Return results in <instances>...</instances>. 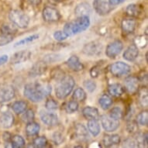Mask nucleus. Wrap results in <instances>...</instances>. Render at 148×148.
<instances>
[{"label":"nucleus","instance_id":"26","mask_svg":"<svg viewBox=\"0 0 148 148\" xmlns=\"http://www.w3.org/2000/svg\"><path fill=\"white\" fill-rule=\"evenodd\" d=\"M40 130V124L36 123V122H29L27 123L25 130H26V134L27 136H35L36 134H39Z\"/></svg>","mask_w":148,"mask_h":148},{"label":"nucleus","instance_id":"4","mask_svg":"<svg viewBox=\"0 0 148 148\" xmlns=\"http://www.w3.org/2000/svg\"><path fill=\"white\" fill-rule=\"evenodd\" d=\"M23 94L27 99L33 102H39L45 98L40 92L36 82L29 83L25 85Z\"/></svg>","mask_w":148,"mask_h":148},{"label":"nucleus","instance_id":"36","mask_svg":"<svg viewBox=\"0 0 148 148\" xmlns=\"http://www.w3.org/2000/svg\"><path fill=\"white\" fill-rule=\"evenodd\" d=\"M64 109L67 113H74L78 109V103L75 100L69 101L64 105Z\"/></svg>","mask_w":148,"mask_h":148},{"label":"nucleus","instance_id":"41","mask_svg":"<svg viewBox=\"0 0 148 148\" xmlns=\"http://www.w3.org/2000/svg\"><path fill=\"white\" fill-rule=\"evenodd\" d=\"M126 130L130 134H136L138 132V123L135 120H129L126 124Z\"/></svg>","mask_w":148,"mask_h":148},{"label":"nucleus","instance_id":"9","mask_svg":"<svg viewBox=\"0 0 148 148\" xmlns=\"http://www.w3.org/2000/svg\"><path fill=\"white\" fill-rule=\"evenodd\" d=\"M101 123L105 130L106 132L116 131L119 126V122L107 115H102L100 117Z\"/></svg>","mask_w":148,"mask_h":148},{"label":"nucleus","instance_id":"56","mask_svg":"<svg viewBox=\"0 0 148 148\" xmlns=\"http://www.w3.org/2000/svg\"><path fill=\"white\" fill-rule=\"evenodd\" d=\"M30 4L34 5H38L41 3V0H28Z\"/></svg>","mask_w":148,"mask_h":148},{"label":"nucleus","instance_id":"43","mask_svg":"<svg viewBox=\"0 0 148 148\" xmlns=\"http://www.w3.org/2000/svg\"><path fill=\"white\" fill-rule=\"evenodd\" d=\"M51 78L54 79V80H57V81H60L61 79L65 76V74L64 72L63 71L61 70L60 68H54L51 73Z\"/></svg>","mask_w":148,"mask_h":148},{"label":"nucleus","instance_id":"54","mask_svg":"<svg viewBox=\"0 0 148 148\" xmlns=\"http://www.w3.org/2000/svg\"><path fill=\"white\" fill-rule=\"evenodd\" d=\"M8 59H9V56L6 55V54H4V55L0 56V65H2V64H4L5 63H6L8 61Z\"/></svg>","mask_w":148,"mask_h":148},{"label":"nucleus","instance_id":"38","mask_svg":"<svg viewBox=\"0 0 148 148\" xmlns=\"http://www.w3.org/2000/svg\"><path fill=\"white\" fill-rule=\"evenodd\" d=\"M109 116H111L115 119L119 120V119H122L123 117V109L120 107H114V108H112L110 110Z\"/></svg>","mask_w":148,"mask_h":148},{"label":"nucleus","instance_id":"29","mask_svg":"<svg viewBox=\"0 0 148 148\" xmlns=\"http://www.w3.org/2000/svg\"><path fill=\"white\" fill-rule=\"evenodd\" d=\"M139 103L142 107H147L148 105V92L147 87L138 90Z\"/></svg>","mask_w":148,"mask_h":148},{"label":"nucleus","instance_id":"20","mask_svg":"<svg viewBox=\"0 0 148 148\" xmlns=\"http://www.w3.org/2000/svg\"><path fill=\"white\" fill-rule=\"evenodd\" d=\"M66 64L71 70L74 71H81L84 69V65L76 55L70 57L66 61Z\"/></svg>","mask_w":148,"mask_h":148},{"label":"nucleus","instance_id":"10","mask_svg":"<svg viewBox=\"0 0 148 148\" xmlns=\"http://www.w3.org/2000/svg\"><path fill=\"white\" fill-rule=\"evenodd\" d=\"M42 16L44 21L47 23H54L58 21L61 18L60 12L57 9L51 6H47L43 10Z\"/></svg>","mask_w":148,"mask_h":148},{"label":"nucleus","instance_id":"12","mask_svg":"<svg viewBox=\"0 0 148 148\" xmlns=\"http://www.w3.org/2000/svg\"><path fill=\"white\" fill-rule=\"evenodd\" d=\"M140 85V78L135 76H129L124 81L125 90L129 94H135L139 90Z\"/></svg>","mask_w":148,"mask_h":148},{"label":"nucleus","instance_id":"39","mask_svg":"<svg viewBox=\"0 0 148 148\" xmlns=\"http://www.w3.org/2000/svg\"><path fill=\"white\" fill-rule=\"evenodd\" d=\"M136 122L141 126H147L148 124V112L144 110L140 112L136 117Z\"/></svg>","mask_w":148,"mask_h":148},{"label":"nucleus","instance_id":"48","mask_svg":"<svg viewBox=\"0 0 148 148\" xmlns=\"http://www.w3.org/2000/svg\"><path fill=\"white\" fill-rule=\"evenodd\" d=\"M53 38L58 41H63L68 37V35L64 32L61 31V30H58V31L54 32L53 34Z\"/></svg>","mask_w":148,"mask_h":148},{"label":"nucleus","instance_id":"3","mask_svg":"<svg viewBox=\"0 0 148 148\" xmlns=\"http://www.w3.org/2000/svg\"><path fill=\"white\" fill-rule=\"evenodd\" d=\"M9 19L12 23V24L20 29H25L29 26V16L21 10H11L9 13Z\"/></svg>","mask_w":148,"mask_h":148},{"label":"nucleus","instance_id":"11","mask_svg":"<svg viewBox=\"0 0 148 148\" xmlns=\"http://www.w3.org/2000/svg\"><path fill=\"white\" fill-rule=\"evenodd\" d=\"M93 7L100 16L109 14L113 10V7L109 5V0H94Z\"/></svg>","mask_w":148,"mask_h":148},{"label":"nucleus","instance_id":"27","mask_svg":"<svg viewBox=\"0 0 148 148\" xmlns=\"http://www.w3.org/2000/svg\"><path fill=\"white\" fill-rule=\"evenodd\" d=\"M27 103L25 101L19 100L12 103V109L16 114H21L27 110Z\"/></svg>","mask_w":148,"mask_h":148},{"label":"nucleus","instance_id":"13","mask_svg":"<svg viewBox=\"0 0 148 148\" xmlns=\"http://www.w3.org/2000/svg\"><path fill=\"white\" fill-rule=\"evenodd\" d=\"M15 123L14 116L9 111L3 112L0 114V126L4 129L11 128Z\"/></svg>","mask_w":148,"mask_h":148},{"label":"nucleus","instance_id":"49","mask_svg":"<svg viewBox=\"0 0 148 148\" xmlns=\"http://www.w3.org/2000/svg\"><path fill=\"white\" fill-rule=\"evenodd\" d=\"M13 40V36H9V35H3L0 36V46H4L6 44H10V42Z\"/></svg>","mask_w":148,"mask_h":148},{"label":"nucleus","instance_id":"52","mask_svg":"<svg viewBox=\"0 0 148 148\" xmlns=\"http://www.w3.org/2000/svg\"><path fill=\"white\" fill-rule=\"evenodd\" d=\"M136 47H144L147 44V41L144 42V39L142 37H138L136 40Z\"/></svg>","mask_w":148,"mask_h":148},{"label":"nucleus","instance_id":"6","mask_svg":"<svg viewBox=\"0 0 148 148\" xmlns=\"http://www.w3.org/2000/svg\"><path fill=\"white\" fill-rule=\"evenodd\" d=\"M109 71L112 75L115 77H122V76L126 75L130 73L131 67L124 62L118 61V62L112 64L110 65Z\"/></svg>","mask_w":148,"mask_h":148},{"label":"nucleus","instance_id":"50","mask_svg":"<svg viewBox=\"0 0 148 148\" xmlns=\"http://www.w3.org/2000/svg\"><path fill=\"white\" fill-rule=\"evenodd\" d=\"M100 73V69L99 67L95 66V67H92L90 70V75L92 76V78H97L98 76L99 75Z\"/></svg>","mask_w":148,"mask_h":148},{"label":"nucleus","instance_id":"28","mask_svg":"<svg viewBox=\"0 0 148 148\" xmlns=\"http://www.w3.org/2000/svg\"><path fill=\"white\" fill-rule=\"evenodd\" d=\"M99 103L100 106L103 110H107L108 109L110 108L113 103L112 98L110 97L109 95L106 94H103V95L99 98Z\"/></svg>","mask_w":148,"mask_h":148},{"label":"nucleus","instance_id":"34","mask_svg":"<svg viewBox=\"0 0 148 148\" xmlns=\"http://www.w3.org/2000/svg\"><path fill=\"white\" fill-rule=\"evenodd\" d=\"M36 84L44 97H47L51 94V90H52L51 84H49L48 82H37Z\"/></svg>","mask_w":148,"mask_h":148},{"label":"nucleus","instance_id":"44","mask_svg":"<svg viewBox=\"0 0 148 148\" xmlns=\"http://www.w3.org/2000/svg\"><path fill=\"white\" fill-rule=\"evenodd\" d=\"M123 147H139L138 143H137L136 138H134V137L126 138L123 141Z\"/></svg>","mask_w":148,"mask_h":148},{"label":"nucleus","instance_id":"42","mask_svg":"<svg viewBox=\"0 0 148 148\" xmlns=\"http://www.w3.org/2000/svg\"><path fill=\"white\" fill-rule=\"evenodd\" d=\"M34 118H35V114H34V110L32 109H27L23 114L21 119L24 123H29V122L34 121Z\"/></svg>","mask_w":148,"mask_h":148},{"label":"nucleus","instance_id":"32","mask_svg":"<svg viewBox=\"0 0 148 148\" xmlns=\"http://www.w3.org/2000/svg\"><path fill=\"white\" fill-rule=\"evenodd\" d=\"M39 34H33V35H30V36H28L27 37H25L23 39L20 40V41L16 42V44H14L15 47L19 46H23V45H27V44H31L33 42L36 41L37 40L39 39Z\"/></svg>","mask_w":148,"mask_h":148},{"label":"nucleus","instance_id":"37","mask_svg":"<svg viewBox=\"0 0 148 148\" xmlns=\"http://www.w3.org/2000/svg\"><path fill=\"white\" fill-rule=\"evenodd\" d=\"M62 58V55L59 53H48L46 54L43 58V61H45L47 64V63H53L57 61H61Z\"/></svg>","mask_w":148,"mask_h":148},{"label":"nucleus","instance_id":"21","mask_svg":"<svg viewBox=\"0 0 148 148\" xmlns=\"http://www.w3.org/2000/svg\"><path fill=\"white\" fill-rule=\"evenodd\" d=\"M92 12L91 6L88 3H82L76 6L75 14L77 17L88 16Z\"/></svg>","mask_w":148,"mask_h":148},{"label":"nucleus","instance_id":"31","mask_svg":"<svg viewBox=\"0 0 148 148\" xmlns=\"http://www.w3.org/2000/svg\"><path fill=\"white\" fill-rule=\"evenodd\" d=\"M16 26L12 24L5 23L0 27V32L3 35H9V36H13L17 32V29L15 28Z\"/></svg>","mask_w":148,"mask_h":148},{"label":"nucleus","instance_id":"2","mask_svg":"<svg viewBox=\"0 0 148 148\" xmlns=\"http://www.w3.org/2000/svg\"><path fill=\"white\" fill-rule=\"evenodd\" d=\"M75 85V81L70 75H65L59 81L55 88V95L59 99H64L70 95Z\"/></svg>","mask_w":148,"mask_h":148},{"label":"nucleus","instance_id":"8","mask_svg":"<svg viewBox=\"0 0 148 148\" xmlns=\"http://www.w3.org/2000/svg\"><path fill=\"white\" fill-rule=\"evenodd\" d=\"M15 95V89L12 85H0V103L10 102L14 99Z\"/></svg>","mask_w":148,"mask_h":148},{"label":"nucleus","instance_id":"47","mask_svg":"<svg viewBox=\"0 0 148 148\" xmlns=\"http://www.w3.org/2000/svg\"><path fill=\"white\" fill-rule=\"evenodd\" d=\"M52 140L54 143V144H56V145H59V144H61L64 140V136L62 135L61 133L60 132H54L52 135Z\"/></svg>","mask_w":148,"mask_h":148},{"label":"nucleus","instance_id":"19","mask_svg":"<svg viewBox=\"0 0 148 148\" xmlns=\"http://www.w3.org/2000/svg\"><path fill=\"white\" fill-rule=\"evenodd\" d=\"M136 27V21L133 18H128L122 20L121 28L125 34H130L135 30Z\"/></svg>","mask_w":148,"mask_h":148},{"label":"nucleus","instance_id":"46","mask_svg":"<svg viewBox=\"0 0 148 148\" xmlns=\"http://www.w3.org/2000/svg\"><path fill=\"white\" fill-rule=\"evenodd\" d=\"M45 108L48 110H55L58 108V103L53 99H48L45 102Z\"/></svg>","mask_w":148,"mask_h":148},{"label":"nucleus","instance_id":"57","mask_svg":"<svg viewBox=\"0 0 148 148\" xmlns=\"http://www.w3.org/2000/svg\"><path fill=\"white\" fill-rule=\"evenodd\" d=\"M51 2H53V3H58V2H61V0H50Z\"/></svg>","mask_w":148,"mask_h":148},{"label":"nucleus","instance_id":"15","mask_svg":"<svg viewBox=\"0 0 148 148\" xmlns=\"http://www.w3.org/2000/svg\"><path fill=\"white\" fill-rule=\"evenodd\" d=\"M47 63L45 61H39L34 64V65L32 66L31 69L29 70V75L30 77H37L43 75L47 70Z\"/></svg>","mask_w":148,"mask_h":148},{"label":"nucleus","instance_id":"5","mask_svg":"<svg viewBox=\"0 0 148 148\" xmlns=\"http://www.w3.org/2000/svg\"><path fill=\"white\" fill-rule=\"evenodd\" d=\"M103 45L99 40H93L85 44L82 48V53L89 57L99 56L102 53Z\"/></svg>","mask_w":148,"mask_h":148},{"label":"nucleus","instance_id":"33","mask_svg":"<svg viewBox=\"0 0 148 148\" xmlns=\"http://www.w3.org/2000/svg\"><path fill=\"white\" fill-rule=\"evenodd\" d=\"M26 144L25 140L20 135H14L11 138V147L13 148L23 147Z\"/></svg>","mask_w":148,"mask_h":148},{"label":"nucleus","instance_id":"22","mask_svg":"<svg viewBox=\"0 0 148 148\" xmlns=\"http://www.w3.org/2000/svg\"><path fill=\"white\" fill-rule=\"evenodd\" d=\"M108 92L110 95L113 97H120L125 92V88L119 83H115L110 85L108 88Z\"/></svg>","mask_w":148,"mask_h":148},{"label":"nucleus","instance_id":"51","mask_svg":"<svg viewBox=\"0 0 148 148\" xmlns=\"http://www.w3.org/2000/svg\"><path fill=\"white\" fill-rule=\"evenodd\" d=\"M11 138H12V136L9 132H5L3 134V140L5 141V143H10L11 144Z\"/></svg>","mask_w":148,"mask_h":148},{"label":"nucleus","instance_id":"25","mask_svg":"<svg viewBox=\"0 0 148 148\" xmlns=\"http://www.w3.org/2000/svg\"><path fill=\"white\" fill-rule=\"evenodd\" d=\"M87 126L88 131L92 134V136H97L100 134L101 127L98 122V119H88L87 123Z\"/></svg>","mask_w":148,"mask_h":148},{"label":"nucleus","instance_id":"23","mask_svg":"<svg viewBox=\"0 0 148 148\" xmlns=\"http://www.w3.org/2000/svg\"><path fill=\"white\" fill-rule=\"evenodd\" d=\"M121 141L120 136L118 134H112V135H105L102 139V143L105 147H109L113 145L119 144Z\"/></svg>","mask_w":148,"mask_h":148},{"label":"nucleus","instance_id":"24","mask_svg":"<svg viewBox=\"0 0 148 148\" xmlns=\"http://www.w3.org/2000/svg\"><path fill=\"white\" fill-rule=\"evenodd\" d=\"M82 114L85 119H99V112L95 107L87 106L82 110Z\"/></svg>","mask_w":148,"mask_h":148},{"label":"nucleus","instance_id":"53","mask_svg":"<svg viewBox=\"0 0 148 148\" xmlns=\"http://www.w3.org/2000/svg\"><path fill=\"white\" fill-rule=\"evenodd\" d=\"M124 2H125V0H109V5L113 8H114V6L120 5V4H122Z\"/></svg>","mask_w":148,"mask_h":148},{"label":"nucleus","instance_id":"16","mask_svg":"<svg viewBox=\"0 0 148 148\" xmlns=\"http://www.w3.org/2000/svg\"><path fill=\"white\" fill-rule=\"evenodd\" d=\"M139 55V48L136 44H132L129 46L123 53V58L127 61H135Z\"/></svg>","mask_w":148,"mask_h":148},{"label":"nucleus","instance_id":"1","mask_svg":"<svg viewBox=\"0 0 148 148\" xmlns=\"http://www.w3.org/2000/svg\"><path fill=\"white\" fill-rule=\"evenodd\" d=\"M90 19L88 16L77 17V19L67 23L64 27V32L68 36H74L85 31L90 26Z\"/></svg>","mask_w":148,"mask_h":148},{"label":"nucleus","instance_id":"55","mask_svg":"<svg viewBox=\"0 0 148 148\" xmlns=\"http://www.w3.org/2000/svg\"><path fill=\"white\" fill-rule=\"evenodd\" d=\"M143 142L144 147H147L148 145V135L147 133H145V134H143Z\"/></svg>","mask_w":148,"mask_h":148},{"label":"nucleus","instance_id":"17","mask_svg":"<svg viewBox=\"0 0 148 148\" xmlns=\"http://www.w3.org/2000/svg\"><path fill=\"white\" fill-rule=\"evenodd\" d=\"M75 134L76 138L80 141H87L89 140V134L85 126L82 123H77L75 126Z\"/></svg>","mask_w":148,"mask_h":148},{"label":"nucleus","instance_id":"30","mask_svg":"<svg viewBox=\"0 0 148 148\" xmlns=\"http://www.w3.org/2000/svg\"><path fill=\"white\" fill-rule=\"evenodd\" d=\"M126 14L131 17H138L141 14V9L136 4H130L126 6Z\"/></svg>","mask_w":148,"mask_h":148},{"label":"nucleus","instance_id":"35","mask_svg":"<svg viewBox=\"0 0 148 148\" xmlns=\"http://www.w3.org/2000/svg\"><path fill=\"white\" fill-rule=\"evenodd\" d=\"M72 97L75 101H79V102H83L86 99V92L82 88H77L74 92H73Z\"/></svg>","mask_w":148,"mask_h":148},{"label":"nucleus","instance_id":"40","mask_svg":"<svg viewBox=\"0 0 148 148\" xmlns=\"http://www.w3.org/2000/svg\"><path fill=\"white\" fill-rule=\"evenodd\" d=\"M47 145V140L45 136H38L34 139L33 141V146L34 147L41 148Z\"/></svg>","mask_w":148,"mask_h":148},{"label":"nucleus","instance_id":"18","mask_svg":"<svg viewBox=\"0 0 148 148\" xmlns=\"http://www.w3.org/2000/svg\"><path fill=\"white\" fill-rule=\"evenodd\" d=\"M30 55H31V52L29 51H26V50L16 52L12 55L11 58V63L13 64H16L25 62L30 58Z\"/></svg>","mask_w":148,"mask_h":148},{"label":"nucleus","instance_id":"45","mask_svg":"<svg viewBox=\"0 0 148 148\" xmlns=\"http://www.w3.org/2000/svg\"><path fill=\"white\" fill-rule=\"evenodd\" d=\"M83 86L84 88H85V89L87 90L88 92L92 93L96 89V83L95 82H93L92 80H85L84 82H83Z\"/></svg>","mask_w":148,"mask_h":148},{"label":"nucleus","instance_id":"14","mask_svg":"<svg viewBox=\"0 0 148 148\" xmlns=\"http://www.w3.org/2000/svg\"><path fill=\"white\" fill-rule=\"evenodd\" d=\"M40 117L43 123L48 126H56L58 123V117L55 113L47 112H41L40 113Z\"/></svg>","mask_w":148,"mask_h":148},{"label":"nucleus","instance_id":"7","mask_svg":"<svg viewBox=\"0 0 148 148\" xmlns=\"http://www.w3.org/2000/svg\"><path fill=\"white\" fill-rule=\"evenodd\" d=\"M123 49V42L121 40H116L111 42L106 47V54L109 58L114 59L119 55V53H121Z\"/></svg>","mask_w":148,"mask_h":148}]
</instances>
